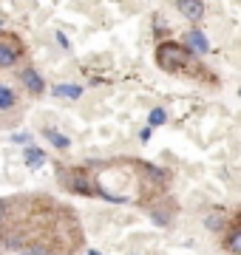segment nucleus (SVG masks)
I'll return each mask as SVG.
<instances>
[{"label":"nucleus","instance_id":"21","mask_svg":"<svg viewBox=\"0 0 241 255\" xmlns=\"http://www.w3.org/2000/svg\"><path fill=\"white\" fill-rule=\"evenodd\" d=\"M88 255H102V253H97V250H91V253H88Z\"/></svg>","mask_w":241,"mask_h":255},{"label":"nucleus","instance_id":"2","mask_svg":"<svg viewBox=\"0 0 241 255\" xmlns=\"http://www.w3.org/2000/svg\"><path fill=\"white\" fill-rule=\"evenodd\" d=\"M63 184L71 193H80V196H102V190L91 182V176L85 170H68V176H63Z\"/></svg>","mask_w":241,"mask_h":255},{"label":"nucleus","instance_id":"14","mask_svg":"<svg viewBox=\"0 0 241 255\" xmlns=\"http://www.w3.org/2000/svg\"><path fill=\"white\" fill-rule=\"evenodd\" d=\"M204 227L213 230V233H219V230L224 227V216L222 213H207V216H204Z\"/></svg>","mask_w":241,"mask_h":255},{"label":"nucleus","instance_id":"18","mask_svg":"<svg viewBox=\"0 0 241 255\" xmlns=\"http://www.w3.org/2000/svg\"><path fill=\"white\" fill-rule=\"evenodd\" d=\"M6 216H9V201H6V199H0V221L6 219Z\"/></svg>","mask_w":241,"mask_h":255},{"label":"nucleus","instance_id":"9","mask_svg":"<svg viewBox=\"0 0 241 255\" xmlns=\"http://www.w3.org/2000/svg\"><path fill=\"white\" fill-rule=\"evenodd\" d=\"M23 162H26V167H40V164L46 162V150L28 145L26 150H23Z\"/></svg>","mask_w":241,"mask_h":255},{"label":"nucleus","instance_id":"6","mask_svg":"<svg viewBox=\"0 0 241 255\" xmlns=\"http://www.w3.org/2000/svg\"><path fill=\"white\" fill-rule=\"evenodd\" d=\"M176 9L182 11L190 23H202V20L207 17V6H204L202 0H179Z\"/></svg>","mask_w":241,"mask_h":255},{"label":"nucleus","instance_id":"1","mask_svg":"<svg viewBox=\"0 0 241 255\" xmlns=\"http://www.w3.org/2000/svg\"><path fill=\"white\" fill-rule=\"evenodd\" d=\"M193 60V54L187 51L182 43H162V46L156 48V63L159 68H165V71H182V68H187V63Z\"/></svg>","mask_w":241,"mask_h":255},{"label":"nucleus","instance_id":"16","mask_svg":"<svg viewBox=\"0 0 241 255\" xmlns=\"http://www.w3.org/2000/svg\"><path fill=\"white\" fill-rule=\"evenodd\" d=\"M20 255H51V253H48V247H43V244H31V247H26V250H20Z\"/></svg>","mask_w":241,"mask_h":255},{"label":"nucleus","instance_id":"15","mask_svg":"<svg viewBox=\"0 0 241 255\" xmlns=\"http://www.w3.org/2000/svg\"><path fill=\"white\" fill-rule=\"evenodd\" d=\"M150 219H153V224H156V227H167V224H170V213H165V210H162V213H159V210H153V213H150Z\"/></svg>","mask_w":241,"mask_h":255},{"label":"nucleus","instance_id":"3","mask_svg":"<svg viewBox=\"0 0 241 255\" xmlns=\"http://www.w3.org/2000/svg\"><path fill=\"white\" fill-rule=\"evenodd\" d=\"M182 46H185L193 57H204L207 51H210V40H207V34H204L202 28L193 26V28L185 31V43H182Z\"/></svg>","mask_w":241,"mask_h":255},{"label":"nucleus","instance_id":"8","mask_svg":"<svg viewBox=\"0 0 241 255\" xmlns=\"http://www.w3.org/2000/svg\"><path fill=\"white\" fill-rule=\"evenodd\" d=\"M222 247H224L230 255H241V224H239V227H233L230 233L224 236V244H222Z\"/></svg>","mask_w":241,"mask_h":255},{"label":"nucleus","instance_id":"19","mask_svg":"<svg viewBox=\"0 0 241 255\" xmlns=\"http://www.w3.org/2000/svg\"><path fill=\"white\" fill-rule=\"evenodd\" d=\"M54 37H57V43H60V46H63V48H71V43H68V37H65L63 31H57Z\"/></svg>","mask_w":241,"mask_h":255},{"label":"nucleus","instance_id":"11","mask_svg":"<svg viewBox=\"0 0 241 255\" xmlns=\"http://www.w3.org/2000/svg\"><path fill=\"white\" fill-rule=\"evenodd\" d=\"M14 105H17L14 91H11L9 85H3V82H0V111H11Z\"/></svg>","mask_w":241,"mask_h":255},{"label":"nucleus","instance_id":"7","mask_svg":"<svg viewBox=\"0 0 241 255\" xmlns=\"http://www.w3.org/2000/svg\"><path fill=\"white\" fill-rule=\"evenodd\" d=\"M51 94L57 100H80L83 97V85H77V82H57V85H51Z\"/></svg>","mask_w":241,"mask_h":255},{"label":"nucleus","instance_id":"17","mask_svg":"<svg viewBox=\"0 0 241 255\" xmlns=\"http://www.w3.org/2000/svg\"><path fill=\"white\" fill-rule=\"evenodd\" d=\"M11 142H14V145H31V133H28V130H26V133H11Z\"/></svg>","mask_w":241,"mask_h":255},{"label":"nucleus","instance_id":"20","mask_svg":"<svg viewBox=\"0 0 241 255\" xmlns=\"http://www.w3.org/2000/svg\"><path fill=\"white\" fill-rule=\"evenodd\" d=\"M150 139V128H142L139 130V142H148Z\"/></svg>","mask_w":241,"mask_h":255},{"label":"nucleus","instance_id":"13","mask_svg":"<svg viewBox=\"0 0 241 255\" xmlns=\"http://www.w3.org/2000/svg\"><path fill=\"white\" fill-rule=\"evenodd\" d=\"M139 167H142V170H148L150 179H156V182H167V170H165V167H156V164H150V162H142Z\"/></svg>","mask_w":241,"mask_h":255},{"label":"nucleus","instance_id":"5","mask_svg":"<svg viewBox=\"0 0 241 255\" xmlns=\"http://www.w3.org/2000/svg\"><path fill=\"white\" fill-rule=\"evenodd\" d=\"M20 82L26 85L28 94H34V97H40V94L46 91V80L37 74V68H31V65H26L23 71H20Z\"/></svg>","mask_w":241,"mask_h":255},{"label":"nucleus","instance_id":"22","mask_svg":"<svg viewBox=\"0 0 241 255\" xmlns=\"http://www.w3.org/2000/svg\"><path fill=\"white\" fill-rule=\"evenodd\" d=\"M239 97H241V88H239Z\"/></svg>","mask_w":241,"mask_h":255},{"label":"nucleus","instance_id":"12","mask_svg":"<svg viewBox=\"0 0 241 255\" xmlns=\"http://www.w3.org/2000/svg\"><path fill=\"white\" fill-rule=\"evenodd\" d=\"M165 122H167V111L162 108V105H159V108H153L148 114V128H150V130H153V128H159V125H165Z\"/></svg>","mask_w":241,"mask_h":255},{"label":"nucleus","instance_id":"4","mask_svg":"<svg viewBox=\"0 0 241 255\" xmlns=\"http://www.w3.org/2000/svg\"><path fill=\"white\" fill-rule=\"evenodd\" d=\"M20 54H23V48H20L17 40L0 37V68H11L20 60Z\"/></svg>","mask_w":241,"mask_h":255},{"label":"nucleus","instance_id":"10","mask_svg":"<svg viewBox=\"0 0 241 255\" xmlns=\"http://www.w3.org/2000/svg\"><path fill=\"white\" fill-rule=\"evenodd\" d=\"M43 136H46L48 142L57 147V150H65V147H71V139L63 136V133H60V130H54V128H46V130H43Z\"/></svg>","mask_w":241,"mask_h":255}]
</instances>
